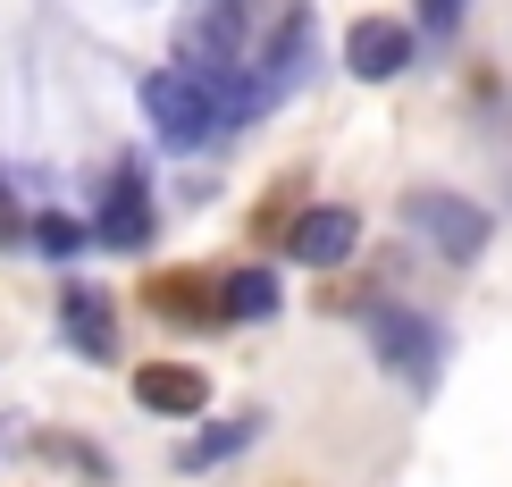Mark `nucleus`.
I'll use <instances>...</instances> for the list:
<instances>
[{
    "label": "nucleus",
    "instance_id": "1",
    "mask_svg": "<svg viewBox=\"0 0 512 487\" xmlns=\"http://www.w3.org/2000/svg\"><path fill=\"white\" fill-rule=\"evenodd\" d=\"M143 118H152V135L168 143V152H202L210 135L227 126V110H219V76H202V68H152L143 76Z\"/></svg>",
    "mask_w": 512,
    "mask_h": 487
},
{
    "label": "nucleus",
    "instance_id": "2",
    "mask_svg": "<svg viewBox=\"0 0 512 487\" xmlns=\"http://www.w3.org/2000/svg\"><path fill=\"white\" fill-rule=\"evenodd\" d=\"M361 336H370V353L403 378V387H437L445 328L429 320V311H412V303H361Z\"/></svg>",
    "mask_w": 512,
    "mask_h": 487
},
{
    "label": "nucleus",
    "instance_id": "3",
    "mask_svg": "<svg viewBox=\"0 0 512 487\" xmlns=\"http://www.w3.org/2000/svg\"><path fill=\"white\" fill-rule=\"evenodd\" d=\"M403 219H412V236L437 252V261H479L487 244H496V219H487V202L454 194V185H420V194H403Z\"/></svg>",
    "mask_w": 512,
    "mask_h": 487
},
{
    "label": "nucleus",
    "instance_id": "4",
    "mask_svg": "<svg viewBox=\"0 0 512 487\" xmlns=\"http://www.w3.org/2000/svg\"><path fill=\"white\" fill-rule=\"evenodd\" d=\"M185 68H202V76H227L236 68V51H244V0H194V17H185Z\"/></svg>",
    "mask_w": 512,
    "mask_h": 487
},
{
    "label": "nucleus",
    "instance_id": "5",
    "mask_svg": "<svg viewBox=\"0 0 512 487\" xmlns=\"http://www.w3.org/2000/svg\"><path fill=\"white\" fill-rule=\"evenodd\" d=\"M345 68H353L361 84H395L403 68H412V26H395V17H353Z\"/></svg>",
    "mask_w": 512,
    "mask_h": 487
},
{
    "label": "nucleus",
    "instance_id": "6",
    "mask_svg": "<svg viewBox=\"0 0 512 487\" xmlns=\"http://www.w3.org/2000/svg\"><path fill=\"white\" fill-rule=\"evenodd\" d=\"M353 244H361V210H345V202H319V210H303V219L286 227V252L303 269H336Z\"/></svg>",
    "mask_w": 512,
    "mask_h": 487
},
{
    "label": "nucleus",
    "instance_id": "7",
    "mask_svg": "<svg viewBox=\"0 0 512 487\" xmlns=\"http://www.w3.org/2000/svg\"><path fill=\"white\" fill-rule=\"evenodd\" d=\"M135 404L160 412V420H202L210 412V378L194 362H143L135 370Z\"/></svg>",
    "mask_w": 512,
    "mask_h": 487
},
{
    "label": "nucleus",
    "instance_id": "8",
    "mask_svg": "<svg viewBox=\"0 0 512 487\" xmlns=\"http://www.w3.org/2000/svg\"><path fill=\"white\" fill-rule=\"evenodd\" d=\"M93 244H110V252H143V244H152V194H143L135 168L110 177V202L93 210Z\"/></svg>",
    "mask_w": 512,
    "mask_h": 487
},
{
    "label": "nucleus",
    "instance_id": "9",
    "mask_svg": "<svg viewBox=\"0 0 512 487\" xmlns=\"http://www.w3.org/2000/svg\"><path fill=\"white\" fill-rule=\"evenodd\" d=\"M59 328H68V345L93 353V362L118 353V311H110V294H93V286H59Z\"/></svg>",
    "mask_w": 512,
    "mask_h": 487
},
{
    "label": "nucleus",
    "instance_id": "10",
    "mask_svg": "<svg viewBox=\"0 0 512 487\" xmlns=\"http://www.w3.org/2000/svg\"><path fill=\"white\" fill-rule=\"evenodd\" d=\"M152 311H160V320H194V328H227L219 320V278H160L152 286Z\"/></svg>",
    "mask_w": 512,
    "mask_h": 487
},
{
    "label": "nucleus",
    "instance_id": "11",
    "mask_svg": "<svg viewBox=\"0 0 512 487\" xmlns=\"http://www.w3.org/2000/svg\"><path fill=\"white\" fill-rule=\"evenodd\" d=\"M277 311V278L269 269H219V320H269Z\"/></svg>",
    "mask_w": 512,
    "mask_h": 487
},
{
    "label": "nucleus",
    "instance_id": "12",
    "mask_svg": "<svg viewBox=\"0 0 512 487\" xmlns=\"http://www.w3.org/2000/svg\"><path fill=\"white\" fill-rule=\"evenodd\" d=\"M252 437H261V412H244V420H219V429H202V437H185V446H177V471H210V462L244 454Z\"/></svg>",
    "mask_w": 512,
    "mask_h": 487
},
{
    "label": "nucleus",
    "instance_id": "13",
    "mask_svg": "<svg viewBox=\"0 0 512 487\" xmlns=\"http://www.w3.org/2000/svg\"><path fill=\"white\" fill-rule=\"evenodd\" d=\"M26 236H34L42 252H76V244H93V227H76V219H59V210H51V219H34Z\"/></svg>",
    "mask_w": 512,
    "mask_h": 487
},
{
    "label": "nucleus",
    "instance_id": "14",
    "mask_svg": "<svg viewBox=\"0 0 512 487\" xmlns=\"http://www.w3.org/2000/svg\"><path fill=\"white\" fill-rule=\"evenodd\" d=\"M462 9H471V0H420V26H429V34H454Z\"/></svg>",
    "mask_w": 512,
    "mask_h": 487
},
{
    "label": "nucleus",
    "instance_id": "15",
    "mask_svg": "<svg viewBox=\"0 0 512 487\" xmlns=\"http://www.w3.org/2000/svg\"><path fill=\"white\" fill-rule=\"evenodd\" d=\"M26 227H34V219H17V194H9V177H0V244H17Z\"/></svg>",
    "mask_w": 512,
    "mask_h": 487
}]
</instances>
